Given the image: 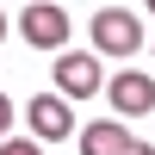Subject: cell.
<instances>
[{"label": "cell", "mask_w": 155, "mask_h": 155, "mask_svg": "<svg viewBox=\"0 0 155 155\" xmlns=\"http://www.w3.org/2000/svg\"><path fill=\"white\" fill-rule=\"evenodd\" d=\"M149 12H155V0H149Z\"/></svg>", "instance_id": "8fae6325"}, {"label": "cell", "mask_w": 155, "mask_h": 155, "mask_svg": "<svg viewBox=\"0 0 155 155\" xmlns=\"http://www.w3.org/2000/svg\"><path fill=\"white\" fill-rule=\"evenodd\" d=\"M25 124H31V143H62V137H74V112L62 93H37L31 106H25Z\"/></svg>", "instance_id": "5b68a950"}, {"label": "cell", "mask_w": 155, "mask_h": 155, "mask_svg": "<svg viewBox=\"0 0 155 155\" xmlns=\"http://www.w3.org/2000/svg\"><path fill=\"white\" fill-rule=\"evenodd\" d=\"M99 81H106V74H99V56H93V50H62V56H56V93L62 99H93Z\"/></svg>", "instance_id": "3957f363"}, {"label": "cell", "mask_w": 155, "mask_h": 155, "mask_svg": "<svg viewBox=\"0 0 155 155\" xmlns=\"http://www.w3.org/2000/svg\"><path fill=\"white\" fill-rule=\"evenodd\" d=\"M106 99H112L118 118H149V112H155V81H149L143 68H118L106 81Z\"/></svg>", "instance_id": "277c9868"}, {"label": "cell", "mask_w": 155, "mask_h": 155, "mask_svg": "<svg viewBox=\"0 0 155 155\" xmlns=\"http://www.w3.org/2000/svg\"><path fill=\"white\" fill-rule=\"evenodd\" d=\"M130 155H155V149H149V143H130Z\"/></svg>", "instance_id": "9c48e42d"}, {"label": "cell", "mask_w": 155, "mask_h": 155, "mask_svg": "<svg viewBox=\"0 0 155 155\" xmlns=\"http://www.w3.org/2000/svg\"><path fill=\"white\" fill-rule=\"evenodd\" d=\"M19 37L31 50H68V12L62 6H50V0H31V6H25V19H19Z\"/></svg>", "instance_id": "7a4b0ae2"}, {"label": "cell", "mask_w": 155, "mask_h": 155, "mask_svg": "<svg viewBox=\"0 0 155 155\" xmlns=\"http://www.w3.org/2000/svg\"><path fill=\"white\" fill-rule=\"evenodd\" d=\"M6 130H12V99L0 93V143H6Z\"/></svg>", "instance_id": "ba28073f"}, {"label": "cell", "mask_w": 155, "mask_h": 155, "mask_svg": "<svg viewBox=\"0 0 155 155\" xmlns=\"http://www.w3.org/2000/svg\"><path fill=\"white\" fill-rule=\"evenodd\" d=\"M0 155H44V143H31V137H6Z\"/></svg>", "instance_id": "52a82bcc"}, {"label": "cell", "mask_w": 155, "mask_h": 155, "mask_svg": "<svg viewBox=\"0 0 155 155\" xmlns=\"http://www.w3.org/2000/svg\"><path fill=\"white\" fill-rule=\"evenodd\" d=\"M130 124L124 118H106V124H87L81 130V155H130Z\"/></svg>", "instance_id": "8992f818"}, {"label": "cell", "mask_w": 155, "mask_h": 155, "mask_svg": "<svg viewBox=\"0 0 155 155\" xmlns=\"http://www.w3.org/2000/svg\"><path fill=\"white\" fill-rule=\"evenodd\" d=\"M87 31H93V56H137V44H143V25L130 6H99Z\"/></svg>", "instance_id": "6da1fadb"}, {"label": "cell", "mask_w": 155, "mask_h": 155, "mask_svg": "<svg viewBox=\"0 0 155 155\" xmlns=\"http://www.w3.org/2000/svg\"><path fill=\"white\" fill-rule=\"evenodd\" d=\"M0 37H6V12H0Z\"/></svg>", "instance_id": "30bf717a"}]
</instances>
